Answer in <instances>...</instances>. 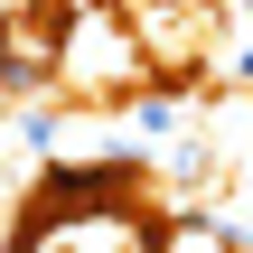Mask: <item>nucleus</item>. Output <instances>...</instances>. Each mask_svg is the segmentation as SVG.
<instances>
[{
  "label": "nucleus",
  "instance_id": "f257e3e1",
  "mask_svg": "<svg viewBox=\"0 0 253 253\" xmlns=\"http://www.w3.org/2000/svg\"><path fill=\"white\" fill-rule=\"evenodd\" d=\"M150 84H160V75H150V47H141V28H131L122 0H84V9H66L47 94H66L75 113H122V103H141Z\"/></svg>",
  "mask_w": 253,
  "mask_h": 253
}]
</instances>
